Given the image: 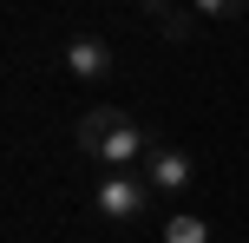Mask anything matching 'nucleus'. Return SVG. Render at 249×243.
Wrapping results in <instances>:
<instances>
[{
  "label": "nucleus",
  "mask_w": 249,
  "mask_h": 243,
  "mask_svg": "<svg viewBox=\"0 0 249 243\" xmlns=\"http://www.w3.org/2000/svg\"><path fill=\"white\" fill-rule=\"evenodd\" d=\"M118 125H124V112H118V105H92V112L79 118V131H72V138H79V151H86V158H99V151H105V138H112Z\"/></svg>",
  "instance_id": "nucleus-5"
},
{
  "label": "nucleus",
  "mask_w": 249,
  "mask_h": 243,
  "mask_svg": "<svg viewBox=\"0 0 249 243\" xmlns=\"http://www.w3.org/2000/svg\"><path fill=\"white\" fill-rule=\"evenodd\" d=\"M66 73H72V79H105V73H112V46L92 39V33H79L72 46H66Z\"/></svg>",
  "instance_id": "nucleus-4"
},
{
  "label": "nucleus",
  "mask_w": 249,
  "mask_h": 243,
  "mask_svg": "<svg viewBox=\"0 0 249 243\" xmlns=\"http://www.w3.org/2000/svg\"><path fill=\"white\" fill-rule=\"evenodd\" d=\"M164 243H210V224L190 217V210H177V217H164Z\"/></svg>",
  "instance_id": "nucleus-6"
},
{
  "label": "nucleus",
  "mask_w": 249,
  "mask_h": 243,
  "mask_svg": "<svg viewBox=\"0 0 249 243\" xmlns=\"http://www.w3.org/2000/svg\"><path fill=\"white\" fill-rule=\"evenodd\" d=\"M151 145H158V138H151L144 125H131V118H124L112 138H105V151L92 158V165H105V171H131V165H144V158H151Z\"/></svg>",
  "instance_id": "nucleus-2"
},
{
  "label": "nucleus",
  "mask_w": 249,
  "mask_h": 243,
  "mask_svg": "<svg viewBox=\"0 0 249 243\" xmlns=\"http://www.w3.org/2000/svg\"><path fill=\"white\" fill-rule=\"evenodd\" d=\"M138 178L151 184V191H164V197H177L190 184V158L177 151V145H151V158H144V171H138Z\"/></svg>",
  "instance_id": "nucleus-3"
},
{
  "label": "nucleus",
  "mask_w": 249,
  "mask_h": 243,
  "mask_svg": "<svg viewBox=\"0 0 249 243\" xmlns=\"http://www.w3.org/2000/svg\"><path fill=\"white\" fill-rule=\"evenodd\" d=\"M144 197H151V184L138 171H105V184L92 191V210L105 224H131V217H144Z\"/></svg>",
  "instance_id": "nucleus-1"
},
{
  "label": "nucleus",
  "mask_w": 249,
  "mask_h": 243,
  "mask_svg": "<svg viewBox=\"0 0 249 243\" xmlns=\"http://www.w3.org/2000/svg\"><path fill=\"white\" fill-rule=\"evenodd\" d=\"M190 7H197L203 20H243V13H249V0H190Z\"/></svg>",
  "instance_id": "nucleus-7"
}]
</instances>
